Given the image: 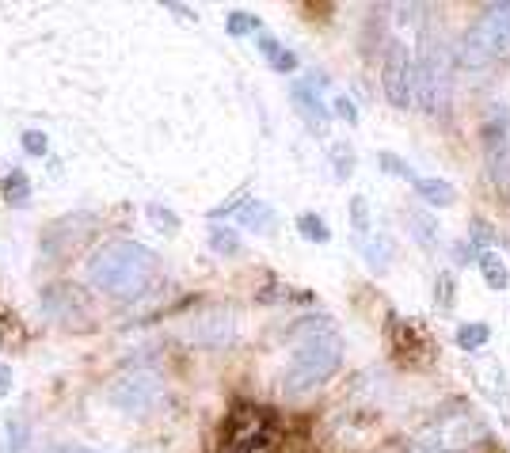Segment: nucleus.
I'll return each instance as SVG.
<instances>
[{
    "instance_id": "dca6fc26",
    "label": "nucleus",
    "mask_w": 510,
    "mask_h": 453,
    "mask_svg": "<svg viewBox=\"0 0 510 453\" xmlns=\"http://www.w3.org/2000/svg\"><path fill=\"white\" fill-rule=\"evenodd\" d=\"M408 229H411V236L419 240V248H426V252H435V248H438L442 233H438V221L430 218L426 209H419V206H411V209H408Z\"/></svg>"
},
{
    "instance_id": "2eb2a0df",
    "label": "nucleus",
    "mask_w": 510,
    "mask_h": 453,
    "mask_svg": "<svg viewBox=\"0 0 510 453\" xmlns=\"http://www.w3.org/2000/svg\"><path fill=\"white\" fill-rule=\"evenodd\" d=\"M476 267H480L488 289H510V267H506V259L496 248H480V252H476Z\"/></svg>"
},
{
    "instance_id": "a878e982",
    "label": "nucleus",
    "mask_w": 510,
    "mask_h": 453,
    "mask_svg": "<svg viewBox=\"0 0 510 453\" xmlns=\"http://www.w3.org/2000/svg\"><path fill=\"white\" fill-rule=\"evenodd\" d=\"M331 164H336V180H347V175H355V149H350V145L347 141H336V145H331Z\"/></svg>"
},
{
    "instance_id": "9d476101",
    "label": "nucleus",
    "mask_w": 510,
    "mask_h": 453,
    "mask_svg": "<svg viewBox=\"0 0 510 453\" xmlns=\"http://www.w3.org/2000/svg\"><path fill=\"white\" fill-rule=\"evenodd\" d=\"M187 335H190V343L210 347V351L229 347V343H233V313H225V309L206 313V316H198L195 324H190Z\"/></svg>"
},
{
    "instance_id": "2f4dec72",
    "label": "nucleus",
    "mask_w": 510,
    "mask_h": 453,
    "mask_svg": "<svg viewBox=\"0 0 510 453\" xmlns=\"http://www.w3.org/2000/svg\"><path fill=\"white\" fill-rule=\"evenodd\" d=\"M331 115H336V119H347L350 126H355V122H358V107L350 103V95H336V100H331Z\"/></svg>"
},
{
    "instance_id": "f8f14e48",
    "label": "nucleus",
    "mask_w": 510,
    "mask_h": 453,
    "mask_svg": "<svg viewBox=\"0 0 510 453\" xmlns=\"http://www.w3.org/2000/svg\"><path fill=\"white\" fill-rule=\"evenodd\" d=\"M416 194L426 202V206H435V209H450L453 202H457V191H453V183L450 180H438V175H419L416 183Z\"/></svg>"
},
{
    "instance_id": "6ab92c4d",
    "label": "nucleus",
    "mask_w": 510,
    "mask_h": 453,
    "mask_svg": "<svg viewBox=\"0 0 510 453\" xmlns=\"http://www.w3.org/2000/svg\"><path fill=\"white\" fill-rule=\"evenodd\" d=\"M491 343V328L484 320H469V324H461L457 328V347L465 351V354H472V351H484Z\"/></svg>"
},
{
    "instance_id": "4468645a",
    "label": "nucleus",
    "mask_w": 510,
    "mask_h": 453,
    "mask_svg": "<svg viewBox=\"0 0 510 453\" xmlns=\"http://www.w3.org/2000/svg\"><path fill=\"white\" fill-rule=\"evenodd\" d=\"M358 252H362V259H365V267H370L374 274H385L389 267H392V240L385 236V233H377V236H365V240H358Z\"/></svg>"
},
{
    "instance_id": "7ed1b4c3",
    "label": "nucleus",
    "mask_w": 510,
    "mask_h": 453,
    "mask_svg": "<svg viewBox=\"0 0 510 453\" xmlns=\"http://www.w3.org/2000/svg\"><path fill=\"white\" fill-rule=\"evenodd\" d=\"M488 423L472 408H450L411 439L408 453H465L488 439Z\"/></svg>"
},
{
    "instance_id": "f704fd0d",
    "label": "nucleus",
    "mask_w": 510,
    "mask_h": 453,
    "mask_svg": "<svg viewBox=\"0 0 510 453\" xmlns=\"http://www.w3.org/2000/svg\"><path fill=\"white\" fill-rule=\"evenodd\" d=\"M164 8H168V12H175V15H180V20H198V15L190 12L187 4H164Z\"/></svg>"
},
{
    "instance_id": "cd10ccee",
    "label": "nucleus",
    "mask_w": 510,
    "mask_h": 453,
    "mask_svg": "<svg viewBox=\"0 0 510 453\" xmlns=\"http://www.w3.org/2000/svg\"><path fill=\"white\" fill-rule=\"evenodd\" d=\"M377 164H381V172H389V175H400V180H411V183L419 180V175L411 172V164H404V160L396 156L392 149H381V153H377Z\"/></svg>"
},
{
    "instance_id": "39448f33",
    "label": "nucleus",
    "mask_w": 510,
    "mask_h": 453,
    "mask_svg": "<svg viewBox=\"0 0 510 453\" xmlns=\"http://www.w3.org/2000/svg\"><path fill=\"white\" fill-rule=\"evenodd\" d=\"M107 396L126 415H145L153 404L164 396V381H161L156 369H130V374H122L115 385L107 388Z\"/></svg>"
},
{
    "instance_id": "ddd939ff",
    "label": "nucleus",
    "mask_w": 510,
    "mask_h": 453,
    "mask_svg": "<svg viewBox=\"0 0 510 453\" xmlns=\"http://www.w3.org/2000/svg\"><path fill=\"white\" fill-rule=\"evenodd\" d=\"M236 221L244 225V229H251V233H275V209H270L263 199H255V194H248V202L236 209Z\"/></svg>"
},
{
    "instance_id": "7c9ffc66",
    "label": "nucleus",
    "mask_w": 510,
    "mask_h": 453,
    "mask_svg": "<svg viewBox=\"0 0 510 453\" xmlns=\"http://www.w3.org/2000/svg\"><path fill=\"white\" fill-rule=\"evenodd\" d=\"M248 202V191H236L229 202H221V206H214L210 209V221H221V218H236V209H241Z\"/></svg>"
},
{
    "instance_id": "0eeeda50",
    "label": "nucleus",
    "mask_w": 510,
    "mask_h": 453,
    "mask_svg": "<svg viewBox=\"0 0 510 453\" xmlns=\"http://www.w3.org/2000/svg\"><path fill=\"white\" fill-rule=\"evenodd\" d=\"M381 84H385V95H389L392 107H411V103H416V58H411L404 39L389 42Z\"/></svg>"
},
{
    "instance_id": "1a4fd4ad",
    "label": "nucleus",
    "mask_w": 510,
    "mask_h": 453,
    "mask_svg": "<svg viewBox=\"0 0 510 453\" xmlns=\"http://www.w3.org/2000/svg\"><path fill=\"white\" fill-rule=\"evenodd\" d=\"M39 305H42L46 316L57 320V324H66V328H76V332L88 328L92 305H88L81 286H73V282H50V286H42Z\"/></svg>"
},
{
    "instance_id": "a211bd4d",
    "label": "nucleus",
    "mask_w": 510,
    "mask_h": 453,
    "mask_svg": "<svg viewBox=\"0 0 510 453\" xmlns=\"http://www.w3.org/2000/svg\"><path fill=\"white\" fill-rule=\"evenodd\" d=\"M476 385H480L496 404L510 408V388H506V381H503V366H499V362H488V366L476 369Z\"/></svg>"
},
{
    "instance_id": "b1692460",
    "label": "nucleus",
    "mask_w": 510,
    "mask_h": 453,
    "mask_svg": "<svg viewBox=\"0 0 510 453\" xmlns=\"http://www.w3.org/2000/svg\"><path fill=\"white\" fill-rule=\"evenodd\" d=\"M297 233L305 240H312V244H328V240H331V229H328V221L321 214H301L297 218Z\"/></svg>"
},
{
    "instance_id": "412c9836",
    "label": "nucleus",
    "mask_w": 510,
    "mask_h": 453,
    "mask_svg": "<svg viewBox=\"0 0 510 453\" xmlns=\"http://www.w3.org/2000/svg\"><path fill=\"white\" fill-rule=\"evenodd\" d=\"M27 419L23 415H8L4 423V439H0V453H23L27 449Z\"/></svg>"
},
{
    "instance_id": "bb28decb",
    "label": "nucleus",
    "mask_w": 510,
    "mask_h": 453,
    "mask_svg": "<svg viewBox=\"0 0 510 453\" xmlns=\"http://www.w3.org/2000/svg\"><path fill=\"white\" fill-rule=\"evenodd\" d=\"M225 31H229L233 39H241V35H248V31H251V35H259V31H263V23H259V15H248V12H233L229 20H225Z\"/></svg>"
},
{
    "instance_id": "72a5a7b5",
    "label": "nucleus",
    "mask_w": 510,
    "mask_h": 453,
    "mask_svg": "<svg viewBox=\"0 0 510 453\" xmlns=\"http://www.w3.org/2000/svg\"><path fill=\"white\" fill-rule=\"evenodd\" d=\"M57 453H100V449L81 446V442H66V446H57Z\"/></svg>"
},
{
    "instance_id": "c85d7f7f",
    "label": "nucleus",
    "mask_w": 510,
    "mask_h": 453,
    "mask_svg": "<svg viewBox=\"0 0 510 453\" xmlns=\"http://www.w3.org/2000/svg\"><path fill=\"white\" fill-rule=\"evenodd\" d=\"M149 218L156 221V229H161V233H168V236L180 233V218H175L168 206H161V202H149Z\"/></svg>"
},
{
    "instance_id": "423d86ee",
    "label": "nucleus",
    "mask_w": 510,
    "mask_h": 453,
    "mask_svg": "<svg viewBox=\"0 0 510 453\" xmlns=\"http://www.w3.org/2000/svg\"><path fill=\"white\" fill-rule=\"evenodd\" d=\"M267 434V412L259 404H233L221 423V453H251Z\"/></svg>"
},
{
    "instance_id": "aec40b11",
    "label": "nucleus",
    "mask_w": 510,
    "mask_h": 453,
    "mask_svg": "<svg viewBox=\"0 0 510 453\" xmlns=\"http://www.w3.org/2000/svg\"><path fill=\"white\" fill-rule=\"evenodd\" d=\"M4 202L8 206H27L31 202V180H27V172L23 168H12L8 175H4Z\"/></svg>"
},
{
    "instance_id": "6e6552de",
    "label": "nucleus",
    "mask_w": 510,
    "mask_h": 453,
    "mask_svg": "<svg viewBox=\"0 0 510 453\" xmlns=\"http://www.w3.org/2000/svg\"><path fill=\"white\" fill-rule=\"evenodd\" d=\"M480 145H484V160L488 172L499 187L510 183V115L506 107H491L488 119L480 126Z\"/></svg>"
},
{
    "instance_id": "4be33fe9",
    "label": "nucleus",
    "mask_w": 510,
    "mask_h": 453,
    "mask_svg": "<svg viewBox=\"0 0 510 453\" xmlns=\"http://www.w3.org/2000/svg\"><path fill=\"white\" fill-rule=\"evenodd\" d=\"M350 229H355V240H365L374 233V218H370L365 194H355V199H350Z\"/></svg>"
},
{
    "instance_id": "f257e3e1",
    "label": "nucleus",
    "mask_w": 510,
    "mask_h": 453,
    "mask_svg": "<svg viewBox=\"0 0 510 453\" xmlns=\"http://www.w3.org/2000/svg\"><path fill=\"white\" fill-rule=\"evenodd\" d=\"M84 274L100 294L130 301L137 294H145V289L156 282V274H161V255L145 244H137V240H126V236L107 240L103 248H95L88 255Z\"/></svg>"
},
{
    "instance_id": "393cba45",
    "label": "nucleus",
    "mask_w": 510,
    "mask_h": 453,
    "mask_svg": "<svg viewBox=\"0 0 510 453\" xmlns=\"http://www.w3.org/2000/svg\"><path fill=\"white\" fill-rule=\"evenodd\" d=\"M453 301H457V282H453V271H442L438 279H435V305L442 313H450L453 309Z\"/></svg>"
},
{
    "instance_id": "20e7f679",
    "label": "nucleus",
    "mask_w": 510,
    "mask_h": 453,
    "mask_svg": "<svg viewBox=\"0 0 510 453\" xmlns=\"http://www.w3.org/2000/svg\"><path fill=\"white\" fill-rule=\"evenodd\" d=\"M506 50H510V0H503V4H488L480 12V20H476L469 27V35L461 39V61L488 65Z\"/></svg>"
},
{
    "instance_id": "f3484780",
    "label": "nucleus",
    "mask_w": 510,
    "mask_h": 453,
    "mask_svg": "<svg viewBox=\"0 0 510 453\" xmlns=\"http://www.w3.org/2000/svg\"><path fill=\"white\" fill-rule=\"evenodd\" d=\"M255 46L263 50V58L270 61V69H275V73H297V54H294V50H286V46H282L275 35H263V31H259Z\"/></svg>"
},
{
    "instance_id": "5701e85b",
    "label": "nucleus",
    "mask_w": 510,
    "mask_h": 453,
    "mask_svg": "<svg viewBox=\"0 0 510 453\" xmlns=\"http://www.w3.org/2000/svg\"><path fill=\"white\" fill-rule=\"evenodd\" d=\"M210 248L217 252V255H241L244 252V244H241V236H236L229 225H210Z\"/></svg>"
},
{
    "instance_id": "c756f323",
    "label": "nucleus",
    "mask_w": 510,
    "mask_h": 453,
    "mask_svg": "<svg viewBox=\"0 0 510 453\" xmlns=\"http://www.w3.org/2000/svg\"><path fill=\"white\" fill-rule=\"evenodd\" d=\"M20 141H23V153H31V156H46V149H50V138H46L42 129H27Z\"/></svg>"
},
{
    "instance_id": "473e14b6",
    "label": "nucleus",
    "mask_w": 510,
    "mask_h": 453,
    "mask_svg": "<svg viewBox=\"0 0 510 453\" xmlns=\"http://www.w3.org/2000/svg\"><path fill=\"white\" fill-rule=\"evenodd\" d=\"M12 385H15L12 366H0V396H8V393H12Z\"/></svg>"
},
{
    "instance_id": "9b49d317",
    "label": "nucleus",
    "mask_w": 510,
    "mask_h": 453,
    "mask_svg": "<svg viewBox=\"0 0 510 453\" xmlns=\"http://www.w3.org/2000/svg\"><path fill=\"white\" fill-rule=\"evenodd\" d=\"M294 107L305 115V122L316 129V134H328V119H331V107L321 100V88H312L309 80L305 84H294Z\"/></svg>"
},
{
    "instance_id": "f03ea898",
    "label": "nucleus",
    "mask_w": 510,
    "mask_h": 453,
    "mask_svg": "<svg viewBox=\"0 0 510 453\" xmlns=\"http://www.w3.org/2000/svg\"><path fill=\"white\" fill-rule=\"evenodd\" d=\"M343 366V335L336 328H309L294 343L290 362L282 369V393L286 396H309L316 393L328 378H336V369Z\"/></svg>"
}]
</instances>
